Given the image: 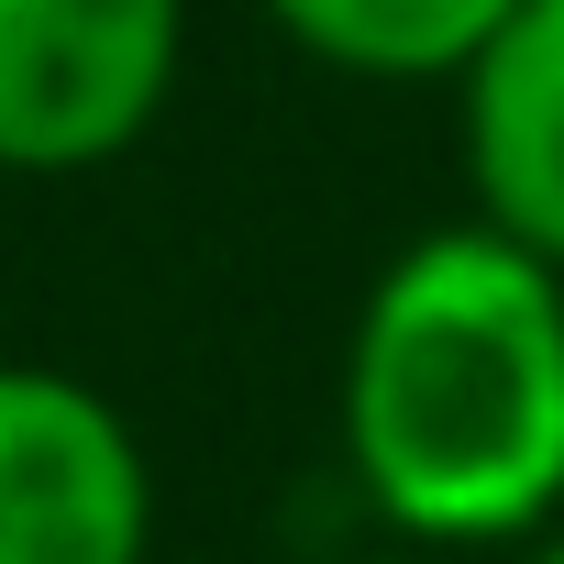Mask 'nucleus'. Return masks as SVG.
I'll return each instance as SVG.
<instances>
[{
	"mask_svg": "<svg viewBox=\"0 0 564 564\" xmlns=\"http://www.w3.org/2000/svg\"><path fill=\"white\" fill-rule=\"evenodd\" d=\"M344 465L410 553L564 520V265L476 210L410 232L344 333Z\"/></svg>",
	"mask_w": 564,
	"mask_h": 564,
	"instance_id": "obj_1",
	"label": "nucleus"
},
{
	"mask_svg": "<svg viewBox=\"0 0 564 564\" xmlns=\"http://www.w3.org/2000/svg\"><path fill=\"white\" fill-rule=\"evenodd\" d=\"M188 0H0V166L78 177L155 133Z\"/></svg>",
	"mask_w": 564,
	"mask_h": 564,
	"instance_id": "obj_2",
	"label": "nucleus"
},
{
	"mask_svg": "<svg viewBox=\"0 0 564 564\" xmlns=\"http://www.w3.org/2000/svg\"><path fill=\"white\" fill-rule=\"evenodd\" d=\"M155 465L122 399L0 355V564H144Z\"/></svg>",
	"mask_w": 564,
	"mask_h": 564,
	"instance_id": "obj_3",
	"label": "nucleus"
},
{
	"mask_svg": "<svg viewBox=\"0 0 564 564\" xmlns=\"http://www.w3.org/2000/svg\"><path fill=\"white\" fill-rule=\"evenodd\" d=\"M454 122H465L476 221H498L509 243L564 265V0H520L465 56Z\"/></svg>",
	"mask_w": 564,
	"mask_h": 564,
	"instance_id": "obj_4",
	"label": "nucleus"
},
{
	"mask_svg": "<svg viewBox=\"0 0 564 564\" xmlns=\"http://www.w3.org/2000/svg\"><path fill=\"white\" fill-rule=\"evenodd\" d=\"M509 12H520V0H265V23L289 34L300 56H322L344 78H388V89L465 78V56Z\"/></svg>",
	"mask_w": 564,
	"mask_h": 564,
	"instance_id": "obj_5",
	"label": "nucleus"
},
{
	"mask_svg": "<svg viewBox=\"0 0 564 564\" xmlns=\"http://www.w3.org/2000/svg\"><path fill=\"white\" fill-rule=\"evenodd\" d=\"M520 564H564V520H542V531H531V553H520Z\"/></svg>",
	"mask_w": 564,
	"mask_h": 564,
	"instance_id": "obj_6",
	"label": "nucleus"
},
{
	"mask_svg": "<svg viewBox=\"0 0 564 564\" xmlns=\"http://www.w3.org/2000/svg\"><path fill=\"white\" fill-rule=\"evenodd\" d=\"M355 564H443V553H410V542H399V553H355Z\"/></svg>",
	"mask_w": 564,
	"mask_h": 564,
	"instance_id": "obj_7",
	"label": "nucleus"
}]
</instances>
